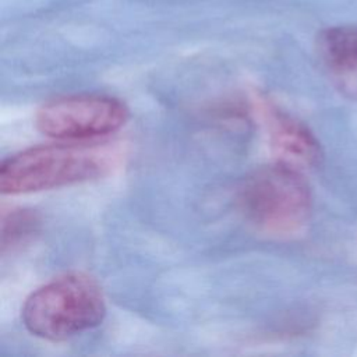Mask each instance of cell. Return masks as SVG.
Returning a JSON list of instances; mask_svg holds the SVG:
<instances>
[{"mask_svg":"<svg viewBox=\"0 0 357 357\" xmlns=\"http://www.w3.org/2000/svg\"><path fill=\"white\" fill-rule=\"evenodd\" d=\"M265 112L269 142L278 162L298 170L321 163L324 155L319 141L303 121L276 107Z\"/></svg>","mask_w":357,"mask_h":357,"instance_id":"cell-5","label":"cell"},{"mask_svg":"<svg viewBox=\"0 0 357 357\" xmlns=\"http://www.w3.org/2000/svg\"><path fill=\"white\" fill-rule=\"evenodd\" d=\"M113 155L85 142L39 145L6 158L0 165V191L31 194L91 181L105 176Z\"/></svg>","mask_w":357,"mask_h":357,"instance_id":"cell-1","label":"cell"},{"mask_svg":"<svg viewBox=\"0 0 357 357\" xmlns=\"http://www.w3.org/2000/svg\"><path fill=\"white\" fill-rule=\"evenodd\" d=\"M317 47L335 86L347 98L357 99V25H340L322 31Z\"/></svg>","mask_w":357,"mask_h":357,"instance_id":"cell-6","label":"cell"},{"mask_svg":"<svg viewBox=\"0 0 357 357\" xmlns=\"http://www.w3.org/2000/svg\"><path fill=\"white\" fill-rule=\"evenodd\" d=\"M39 227V218L33 211L18 209L3 216L1 222V250L6 251L8 247H14L32 234Z\"/></svg>","mask_w":357,"mask_h":357,"instance_id":"cell-7","label":"cell"},{"mask_svg":"<svg viewBox=\"0 0 357 357\" xmlns=\"http://www.w3.org/2000/svg\"><path fill=\"white\" fill-rule=\"evenodd\" d=\"M106 303L96 280L81 272L57 276L32 291L21 310L24 326L46 340H66L96 328Z\"/></svg>","mask_w":357,"mask_h":357,"instance_id":"cell-2","label":"cell"},{"mask_svg":"<svg viewBox=\"0 0 357 357\" xmlns=\"http://www.w3.org/2000/svg\"><path fill=\"white\" fill-rule=\"evenodd\" d=\"M130 112L117 98L82 93L52 99L35 116L36 128L46 137L68 142H85L119 131Z\"/></svg>","mask_w":357,"mask_h":357,"instance_id":"cell-4","label":"cell"},{"mask_svg":"<svg viewBox=\"0 0 357 357\" xmlns=\"http://www.w3.org/2000/svg\"><path fill=\"white\" fill-rule=\"evenodd\" d=\"M238 204L259 230L286 236L308 220L312 197L301 170L276 162L250 174L240 187Z\"/></svg>","mask_w":357,"mask_h":357,"instance_id":"cell-3","label":"cell"}]
</instances>
